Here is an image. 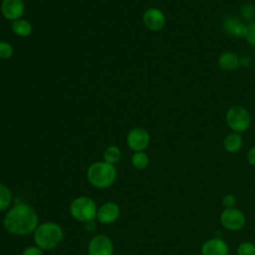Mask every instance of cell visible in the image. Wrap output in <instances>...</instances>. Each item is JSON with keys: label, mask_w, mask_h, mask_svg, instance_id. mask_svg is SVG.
<instances>
[{"label": "cell", "mask_w": 255, "mask_h": 255, "mask_svg": "<svg viewBox=\"0 0 255 255\" xmlns=\"http://www.w3.org/2000/svg\"><path fill=\"white\" fill-rule=\"evenodd\" d=\"M39 225V218L36 210L29 204L15 203L4 216L3 226L5 230L16 236L33 234Z\"/></svg>", "instance_id": "1"}, {"label": "cell", "mask_w": 255, "mask_h": 255, "mask_svg": "<svg viewBox=\"0 0 255 255\" xmlns=\"http://www.w3.org/2000/svg\"><path fill=\"white\" fill-rule=\"evenodd\" d=\"M35 245L42 250H52L58 247L64 239L63 228L56 222L46 221L37 226L33 232Z\"/></svg>", "instance_id": "2"}, {"label": "cell", "mask_w": 255, "mask_h": 255, "mask_svg": "<svg viewBox=\"0 0 255 255\" xmlns=\"http://www.w3.org/2000/svg\"><path fill=\"white\" fill-rule=\"evenodd\" d=\"M87 179L96 188L105 189L112 186L117 179L115 165L106 161L92 163L87 169Z\"/></svg>", "instance_id": "3"}, {"label": "cell", "mask_w": 255, "mask_h": 255, "mask_svg": "<svg viewBox=\"0 0 255 255\" xmlns=\"http://www.w3.org/2000/svg\"><path fill=\"white\" fill-rule=\"evenodd\" d=\"M69 211L74 219L86 223L97 218L98 206L93 198L89 196H78L70 203Z\"/></svg>", "instance_id": "4"}, {"label": "cell", "mask_w": 255, "mask_h": 255, "mask_svg": "<svg viewBox=\"0 0 255 255\" xmlns=\"http://www.w3.org/2000/svg\"><path fill=\"white\" fill-rule=\"evenodd\" d=\"M225 121L231 131L242 133L251 126V115L245 107L234 105L226 111Z\"/></svg>", "instance_id": "5"}, {"label": "cell", "mask_w": 255, "mask_h": 255, "mask_svg": "<svg viewBox=\"0 0 255 255\" xmlns=\"http://www.w3.org/2000/svg\"><path fill=\"white\" fill-rule=\"evenodd\" d=\"M220 223L226 230L236 232L244 227L246 217L241 210L235 207L224 208L220 214Z\"/></svg>", "instance_id": "6"}, {"label": "cell", "mask_w": 255, "mask_h": 255, "mask_svg": "<svg viewBox=\"0 0 255 255\" xmlns=\"http://www.w3.org/2000/svg\"><path fill=\"white\" fill-rule=\"evenodd\" d=\"M150 141L148 131L143 128H133L127 135V144L132 151H144Z\"/></svg>", "instance_id": "7"}, {"label": "cell", "mask_w": 255, "mask_h": 255, "mask_svg": "<svg viewBox=\"0 0 255 255\" xmlns=\"http://www.w3.org/2000/svg\"><path fill=\"white\" fill-rule=\"evenodd\" d=\"M89 255H114V243L104 234L94 236L88 243Z\"/></svg>", "instance_id": "8"}, {"label": "cell", "mask_w": 255, "mask_h": 255, "mask_svg": "<svg viewBox=\"0 0 255 255\" xmlns=\"http://www.w3.org/2000/svg\"><path fill=\"white\" fill-rule=\"evenodd\" d=\"M121 215V208L118 203L113 201H108L103 203L99 208L97 212V220L104 224H113L116 222Z\"/></svg>", "instance_id": "9"}, {"label": "cell", "mask_w": 255, "mask_h": 255, "mask_svg": "<svg viewBox=\"0 0 255 255\" xmlns=\"http://www.w3.org/2000/svg\"><path fill=\"white\" fill-rule=\"evenodd\" d=\"M142 22L148 30L160 31L165 25V16L160 9L150 7L143 12Z\"/></svg>", "instance_id": "10"}, {"label": "cell", "mask_w": 255, "mask_h": 255, "mask_svg": "<svg viewBox=\"0 0 255 255\" xmlns=\"http://www.w3.org/2000/svg\"><path fill=\"white\" fill-rule=\"evenodd\" d=\"M222 25L224 31L229 36L235 38H245L247 33V25L239 20L238 17L229 15L223 19Z\"/></svg>", "instance_id": "11"}, {"label": "cell", "mask_w": 255, "mask_h": 255, "mask_svg": "<svg viewBox=\"0 0 255 255\" xmlns=\"http://www.w3.org/2000/svg\"><path fill=\"white\" fill-rule=\"evenodd\" d=\"M25 10V4L23 0H2L1 12L2 15L11 21H15L21 18Z\"/></svg>", "instance_id": "12"}, {"label": "cell", "mask_w": 255, "mask_h": 255, "mask_svg": "<svg viewBox=\"0 0 255 255\" xmlns=\"http://www.w3.org/2000/svg\"><path fill=\"white\" fill-rule=\"evenodd\" d=\"M227 243L218 237L206 240L201 246V255H228Z\"/></svg>", "instance_id": "13"}, {"label": "cell", "mask_w": 255, "mask_h": 255, "mask_svg": "<svg viewBox=\"0 0 255 255\" xmlns=\"http://www.w3.org/2000/svg\"><path fill=\"white\" fill-rule=\"evenodd\" d=\"M241 60L235 52L226 51L219 55L217 59L218 67L223 71H236L240 66Z\"/></svg>", "instance_id": "14"}, {"label": "cell", "mask_w": 255, "mask_h": 255, "mask_svg": "<svg viewBox=\"0 0 255 255\" xmlns=\"http://www.w3.org/2000/svg\"><path fill=\"white\" fill-rule=\"evenodd\" d=\"M223 147L229 153L238 152L243 145V138L241 133L231 131L225 135L223 138Z\"/></svg>", "instance_id": "15"}, {"label": "cell", "mask_w": 255, "mask_h": 255, "mask_svg": "<svg viewBox=\"0 0 255 255\" xmlns=\"http://www.w3.org/2000/svg\"><path fill=\"white\" fill-rule=\"evenodd\" d=\"M11 28L13 33L19 37H28L31 35L33 30L31 23L28 20L21 19V18L13 21Z\"/></svg>", "instance_id": "16"}, {"label": "cell", "mask_w": 255, "mask_h": 255, "mask_svg": "<svg viewBox=\"0 0 255 255\" xmlns=\"http://www.w3.org/2000/svg\"><path fill=\"white\" fill-rule=\"evenodd\" d=\"M103 157H104V161L115 165L121 160L122 151L117 145H110L105 149Z\"/></svg>", "instance_id": "17"}, {"label": "cell", "mask_w": 255, "mask_h": 255, "mask_svg": "<svg viewBox=\"0 0 255 255\" xmlns=\"http://www.w3.org/2000/svg\"><path fill=\"white\" fill-rule=\"evenodd\" d=\"M13 201V195L9 187L0 183V212L8 209Z\"/></svg>", "instance_id": "18"}, {"label": "cell", "mask_w": 255, "mask_h": 255, "mask_svg": "<svg viewBox=\"0 0 255 255\" xmlns=\"http://www.w3.org/2000/svg\"><path fill=\"white\" fill-rule=\"evenodd\" d=\"M131 164L135 169L142 170L145 169L149 163V158L148 155L144 151H136L133 152L131 155Z\"/></svg>", "instance_id": "19"}, {"label": "cell", "mask_w": 255, "mask_h": 255, "mask_svg": "<svg viewBox=\"0 0 255 255\" xmlns=\"http://www.w3.org/2000/svg\"><path fill=\"white\" fill-rule=\"evenodd\" d=\"M237 255H255V244L249 241L242 242L236 249Z\"/></svg>", "instance_id": "20"}, {"label": "cell", "mask_w": 255, "mask_h": 255, "mask_svg": "<svg viewBox=\"0 0 255 255\" xmlns=\"http://www.w3.org/2000/svg\"><path fill=\"white\" fill-rule=\"evenodd\" d=\"M13 47L9 42L0 41V59L8 60L13 55Z\"/></svg>", "instance_id": "21"}, {"label": "cell", "mask_w": 255, "mask_h": 255, "mask_svg": "<svg viewBox=\"0 0 255 255\" xmlns=\"http://www.w3.org/2000/svg\"><path fill=\"white\" fill-rule=\"evenodd\" d=\"M241 16L244 20L251 21L255 17V7L250 3H246L241 7Z\"/></svg>", "instance_id": "22"}, {"label": "cell", "mask_w": 255, "mask_h": 255, "mask_svg": "<svg viewBox=\"0 0 255 255\" xmlns=\"http://www.w3.org/2000/svg\"><path fill=\"white\" fill-rule=\"evenodd\" d=\"M245 40L251 47L255 48V20H253L247 25V33L245 36Z\"/></svg>", "instance_id": "23"}, {"label": "cell", "mask_w": 255, "mask_h": 255, "mask_svg": "<svg viewBox=\"0 0 255 255\" xmlns=\"http://www.w3.org/2000/svg\"><path fill=\"white\" fill-rule=\"evenodd\" d=\"M222 204L225 208H231L234 207L236 204V197L233 194H226L222 198Z\"/></svg>", "instance_id": "24"}, {"label": "cell", "mask_w": 255, "mask_h": 255, "mask_svg": "<svg viewBox=\"0 0 255 255\" xmlns=\"http://www.w3.org/2000/svg\"><path fill=\"white\" fill-rule=\"evenodd\" d=\"M43 251L44 250H42L37 245H31L23 250L22 255H43Z\"/></svg>", "instance_id": "25"}, {"label": "cell", "mask_w": 255, "mask_h": 255, "mask_svg": "<svg viewBox=\"0 0 255 255\" xmlns=\"http://www.w3.org/2000/svg\"><path fill=\"white\" fill-rule=\"evenodd\" d=\"M246 159H247V162H248L250 165L255 166V145H253L252 147H250L249 150L247 151Z\"/></svg>", "instance_id": "26"}, {"label": "cell", "mask_w": 255, "mask_h": 255, "mask_svg": "<svg viewBox=\"0 0 255 255\" xmlns=\"http://www.w3.org/2000/svg\"><path fill=\"white\" fill-rule=\"evenodd\" d=\"M85 228L88 232H94L97 229V223L95 220H91L85 223Z\"/></svg>", "instance_id": "27"}]
</instances>
